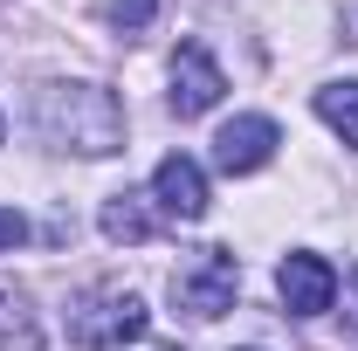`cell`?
I'll return each mask as SVG.
<instances>
[{"instance_id":"cell-6","label":"cell","mask_w":358,"mask_h":351,"mask_svg":"<svg viewBox=\"0 0 358 351\" xmlns=\"http://www.w3.org/2000/svg\"><path fill=\"white\" fill-rule=\"evenodd\" d=\"M275 145H282V131H275V117H234V124H221V138H214V166L221 173H262L268 159H275Z\"/></svg>"},{"instance_id":"cell-4","label":"cell","mask_w":358,"mask_h":351,"mask_svg":"<svg viewBox=\"0 0 358 351\" xmlns=\"http://www.w3.org/2000/svg\"><path fill=\"white\" fill-rule=\"evenodd\" d=\"M275 289H282L289 317H324V310L338 303V268L324 262V255H310V248H296V255H282V268H275Z\"/></svg>"},{"instance_id":"cell-13","label":"cell","mask_w":358,"mask_h":351,"mask_svg":"<svg viewBox=\"0 0 358 351\" xmlns=\"http://www.w3.org/2000/svg\"><path fill=\"white\" fill-rule=\"evenodd\" d=\"M345 331H352V338H358V275H352V282H345Z\"/></svg>"},{"instance_id":"cell-11","label":"cell","mask_w":358,"mask_h":351,"mask_svg":"<svg viewBox=\"0 0 358 351\" xmlns=\"http://www.w3.org/2000/svg\"><path fill=\"white\" fill-rule=\"evenodd\" d=\"M152 14H159V0H110V28L117 35H145Z\"/></svg>"},{"instance_id":"cell-12","label":"cell","mask_w":358,"mask_h":351,"mask_svg":"<svg viewBox=\"0 0 358 351\" xmlns=\"http://www.w3.org/2000/svg\"><path fill=\"white\" fill-rule=\"evenodd\" d=\"M21 241H28V220L14 214V207H0V255H7V248H21Z\"/></svg>"},{"instance_id":"cell-5","label":"cell","mask_w":358,"mask_h":351,"mask_svg":"<svg viewBox=\"0 0 358 351\" xmlns=\"http://www.w3.org/2000/svg\"><path fill=\"white\" fill-rule=\"evenodd\" d=\"M221 89H227V76L200 42H186L173 55V117H207L221 103Z\"/></svg>"},{"instance_id":"cell-9","label":"cell","mask_w":358,"mask_h":351,"mask_svg":"<svg viewBox=\"0 0 358 351\" xmlns=\"http://www.w3.org/2000/svg\"><path fill=\"white\" fill-rule=\"evenodd\" d=\"M138 200H145V193H110V200H103V234H110V241H152L159 220L145 214Z\"/></svg>"},{"instance_id":"cell-8","label":"cell","mask_w":358,"mask_h":351,"mask_svg":"<svg viewBox=\"0 0 358 351\" xmlns=\"http://www.w3.org/2000/svg\"><path fill=\"white\" fill-rule=\"evenodd\" d=\"M0 351H42V324L21 289H0Z\"/></svg>"},{"instance_id":"cell-10","label":"cell","mask_w":358,"mask_h":351,"mask_svg":"<svg viewBox=\"0 0 358 351\" xmlns=\"http://www.w3.org/2000/svg\"><path fill=\"white\" fill-rule=\"evenodd\" d=\"M317 117L331 124V131L345 138L358 152V83H331V89H317Z\"/></svg>"},{"instance_id":"cell-7","label":"cell","mask_w":358,"mask_h":351,"mask_svg":"<svg viewBox=\"0 0 358 351\" xmlns=\"http://www.w3.org/2000/svg\"><path fill=\"white\" fill-rule=\"evenodd\" d=\"M152 200H159V214L173 220H200L214 200H207V173L186 159V152H173V159H159V173H152Z\"/></svg>"},{"instance_id":"cell-1","label":"cell","mask_w":358,"mask_h":351,"mask_svg":"<svg viewBox=\"0 0 358 351\" xmlns=\"http://www.w3.org/2000/svg\"><path fill=\"white\" fill-rule=\"evenodd\" d=\"M42 131L48 145H76L90 159H103L124 145V110L103 83H55L42 89Z\"/></svg>"},{"instance_id":"cell-2","label":"cell","mask_w":358,"mask_h":351,"mask_svg":"<svg viewBox=\"0 0 358 351\" xmlns=\"http://www.w3.org/2000/svg\"><path fill=\"white\" fill-rule=\"evenodd\" d=\"M145 324H152V310L138 303L131 289L96 282V289H83V296L69 303V345L110 351V345H124V338H145Z\"/></svg>"},{"instance_id":"cell-3","label":"cell","mask_w":358,"mask_h":351,"mask_svg":"<svg viewBox=\"0 0 358 351\" xmlns=\"http://www.w3.org/2000/svg\"><path fill=\"white\" fill-rule=\"evenodd\" d=\"M234 289H241V262H234V248H200V255H186L173 268V303L186 317H221L234 310Z\"/></svg>"},{"instance_id":"cell-14","label":"cell","mask_w":358,"mask_h":351,"mask_svg":"<svg viewBox=\"0 0 358 351\" xmlns=\"http://www.w3.org/2000/svg\"><path fill=\"white\" fill-rule=\"evenodd\" d=\"M0 131H7V124H0Z\"/></svg>"}]
</instances>
